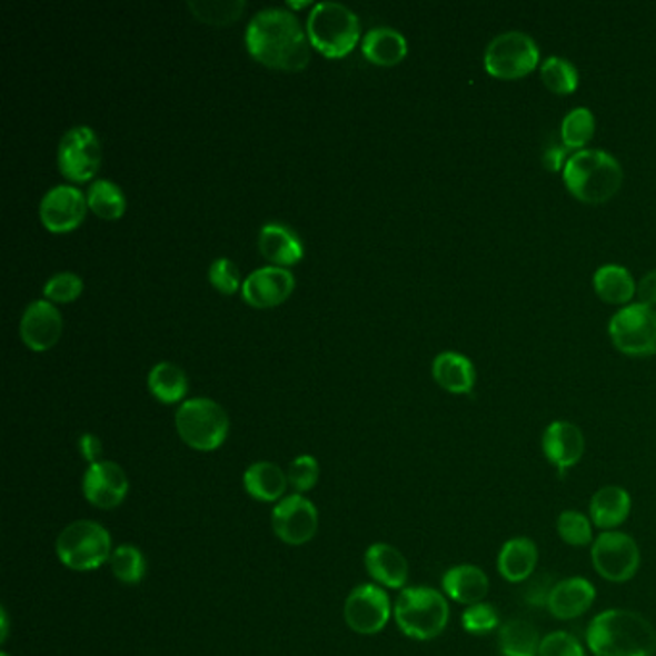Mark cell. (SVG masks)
Returning a JSON list of instances; mask_svg holds the SVG:
<instances>
[{
	"instance_id": "obj_1",
	"label": "cell",
	"mask_w": 656,
	"mask_h": 656,
	"mask_svg": "<svg viewBox=\"0 0 656 656\" xmlns=\"http://www.w3.org/2000/svg\"><path fill=\"white\" fill-rule=\"evenodd\" d=\"M250 54L279 70H300L310 60L307 33L286 8H265L250 18L245 33Z\"/></svg>"
},
{
	"instance_id": "obj_2",
	"label": "cell",
	"mask_w": 656,
	"mask_h": 656,
	"mask_svg": "<svg viewBox=\"0 0 656 656\" xmlns=\"http://www.w3.org/2000/svg\"><path fill=\"white\" fill-rule=\"evenodd\" d=\"M587 647L595 656H655L656 629L645 616L626 608L597 614L587 628Z\"/></svg>"
},
{
	"instance_id": "obj_3",
	"label": "cell",
	"mask_w": 656,
	"mask_h": 656,
	"mask_svg": "<svg viewBox=\"0 0 656 656\" xmlns=\"http://www.w3.org/2000/svg\"><path fill=\"white\" fill-rule=\"evenodd\" d=\"M564 183L576 199L603 205L620 191L624 170L616 158L603 149L576 150L564 165Z\"/></svg>"
},
{
	"instance_id": "obj_4",
	"label": "cell",
	"mask_w": 656,
	"mask_h": 656,
	"mask_svg": "<svg viewBox=\"0 0 656 656\" xmlns=\"http://www.w3.org/2000/svg\"><path fill=\"white\" fill-rule=\"evenodd\" d=\"M400 632L416 642H431L449 624V603L431 587L402 589L392 608Z\"/></svg>"
},
{
	"instance_id": "obj_5",
	"label": "cell",
	"mask_w": 656,
	"mask_h": 656,
	"mask_svg": "<svg viewBox=\"0 0 656 656\" xmlns=\"http://www.w3.org/2000/svg\"><path fill=\"white\" fill-rule=\"evenodd\" d=\"M308 39L326 57L347 54L360 36L358 16L341 2H316L308 14Z\"/></svg>"
},
{
	"instance_id": "obj_6",
	"label": "cell",
	"mask_w": 656,
	"mask_h": 656,
	"mask_svg": "<svg viewBox=\"0 0 656 656\" xmlns=\"http://www.w3.org/2000/svg\"><path fill=\"white\" fill-rule=\"evenodd\" d=\"M112 537L99 521H72L57 539V557L66 568L76 571H91L112 557Z\"/></svg>"
},
{
	"instance_id": "obj_7",
	"label": "cell",
	"mask_w": 656,
	"mask_h": 656,
	"mask_svg": "<svg viewBox=\"0 0 656 656\" xmlns=\"http://www.w3.org/2000/svg\"><path fill=\"white\" fill-rule=\"evenodd\" d=\"M176 428L186 445L195 450H216L229 431L228 413L207 397L189 399L176 413Z\"/></svg>"
},
{
	"instance_id": "obj_8",
	"label": "cell",
	"mask_w": 656,
	"mask_h": 656,
	"mask_svg": "<svg viewBox=\"0 0 656 656\" xmlns=\"http://www.w3.org/2000/svg\"><path fill=\"white\" fill-rule=\"evenodd\" d=\"M539 64V47L524 31H507L487 44L484 66L499 79H520Z\"/></svg>"
},
{
	"instance_id": "obj_9",
	"label": "cell",
	"mask_w": 656,
	"mask_h": 656,
	"mask_svg": "<svg viewBox=\"0 0 656 656\" xmlns=\"http://www.w3.org/2000/svg\"><path fill=\"white\" fill-rule=\"evenodd\" d=\"M608 334L614 347L628 357L656 355V310L629 305L610 318Z\"/></svg>"
},
{
	"instance_id": "obj_10",
	"label": "cell",
	"mask_w": 656,
	"mask_h": 656,
	"mask_svg": "<svg viewBox=\"0 0 656 656\" xmlns=\"http://www.w3.org/2000/svg\"><path fill=\"white\" fill-rule=\"evenodd\" d=\"M592 560L600 578L626 584L642 566V550L634 537L624 531H603L593 541Z\"/></svg>"
},
{
	"instance_id": "obj_11",
	"label": "cell",
	"mask_w": 656,
	"mask_h": 656,
	"mask_svg": "<svg viewBox=\"0 0 656 656\" xmlns=\"http://www.w3.org/2000/svg\"><path fill=\"white\" fill-rule=\"evenodd\" d=\"M102 149L97 133L89 126L66 131L58 143V168L72 181H87L99 170Z\"/></svg>"
},
{
	"instance_id": "obj_12",
	"label": "cell",
	"mask_w": 656,
	"mask_h": 656,
	"mask_svg": "<svg viewBox=\"0 0 656 656\" xmlns=\"http://www.w3.org/2000/svg\"><path fill=\"white\" fill-rule=\"evenodd\" d=\"M391 600L379 585H358L345 600V622L357 634H379L391 618Z\"/></svg>"
},
{
	"instance_id": "obj_13",
	"label": "cell",
	"mask_w": 656,
	"mask_h": 656,
	"mask_svg": "<svg viewBox=\"0 0 656 656\" xmlns=\"http://www.w3.org/2000/svg\"><path fill=\"white\" fill-rule=\"evenodd\" d=\"M271 526L281 541L300 547L318 531V510L307 497L291 495L279 500L274 508Z\"/></svg>"
},
{
	"instance_id": "obj_14",
	"label": "cell",
	"mask_w": 656,
	"mask_h": 656,
	"mask_svg": "<svg viewBox=\"0 0 656 656\" xmlns=\"http://www.w3.org/2000/svg\"><path fill=\"white\" fill-rule=\"evenodd\" d=\"M129 491V479L120 464L99 460L89 464L83 476V495L97 508L120 507Z\"/></svg>"
},
{
	"instance_id": "obj_15",
	"label": "cell",
	"mask_w": 656,
	"mask_h": 656,
	"mask_svg": "<svg viewBox=\"0 0 656 656\" xmlns=\"http://www.w3.org/2000/svg\"><path fill=\"white\" fill-rule=\"evenodd\" d=\"M87 197L76 186L50 187L41 199L39 215L44 228L54 233H64L78 228L86 218Z\"/></svg>"
},
{
	"instance_id": "obj_16",
	"label": "cell",
	"mask_w": 656,
	"mask_h": 656,
	"mask_svg": "<svg viewBox=\"0 0 656 656\" xmlns=\"http://www.w3.org/2000/svg\"><path fill=\"white\" fill-rule=\"evenodd\" d=\"M295 278L284 266H262L247 276L241 286L243 299L250 307H276L291 295Z\"/></svg>"
},
{
	"instance_id": "obj_17",
	"label": "cell",
	"mask_w": 656,
	"mask_h": 656,
	"mask_svg": "<svg viewBox=\"0 0 656 656\" xmlns=\"http://www.w3.org/2000/svg\"><path fill=\"white\" fill-rule=\"evenodd\" d=\"M543 455L557 470L566 471L582 460L585 453V437L582 429L571 421L557 420L543 431Z\"/></svg>"
},
{
	"instance_id": "obj_18",
	"label": "cell",
	"mask_w": 656,
	"mask_h": 656,
	"mask_svg": "<svg viewBox=\"0 0 656 656\" xmlns=\"http://www.w3.org/2000/svg\"><path fill=\"white\" fill-rule=\"evenodd\" d=\"M20 334L28 347L47 350L58 341L62 334V315L49 300H33L23 310Z\"/></svg>"
},
{
	"instance_id": "obj_19",
	"label": "cell",
	"mask_w": 656,
	"mask_h": 656,
	"mask_svg": "<svg viewBox=\"0 0 656 656\" xmlns=\"http://www.w3.org/2000/svg\"><path fill=\"white\" fill-rule=\"evenodd\" d=\"M597 597L595 585L589 579L574 578L560 579L550 593L549 613L558 620H574L593 607Z\"/></svg>"
},
{
	"instance_id": "obj_20",
	"label": "cell",
	"mask_w": 656,
	"mask_h": 656,
	"mask_svg": "<svg viewBox=\"0 0 656 656\" xmlns=\"http://www.w3.org/2000/svg\"><path fill=\"white\" fill-rule=\"evenodd\" d=\"M258 249L262 257L279 265H295L302 258V241L299 233L281 221H268L258 233Z\"/></svg>"
},
{
	"instance_id": "obj_21",
	"label": "cell",
	"mask_w": 656,
	"mask_h": 656,
	"mask_svg": "<svg viewBox=\"0 0 656 656\" xmlns=\"http://www.w3.org/2000/svg\"><path fill=\"white\" fill-rule=\"evenodd\" d=\"M366 570L379 585L389 589L405 587L408 579V563L397 547L387 543H374L365 555Z\"/></svg>"
},
{
	"instance_id": "obj_22",
	"label": "cell",
	"mask_w": 656,
	"mask_h": 656,
	"mask_svg": "<svg viewBox=\"0 0 656 656\" xmlns=\"http://www.w3.org/2000/svg\"><path fill=\"white\" fill-rule=\"evenodd\" d=\"M443 592L447 593L449 599L471 607L486 600L489 578L486 571L474 564H460L443 576Z\"/></svg>"
},
{
	"instance_id": "obj_23",
	"label": "cell",
	"mask_w": 656,
	"mask_h": 656,
	"mask_svg": "<svg viewBox=\"0 0 656 656\" xmlns=\"http://www.w3.org/2000/svg\"><path fill=\"white\" fill-rule=\"evenodd\" d=\"M539 560L537 545L529 537H514L500 547L497 570L508 584H526Z\"/></svg>"
},
{
	"instance_id": "obj_24",
	"label": "cell",
	"mask_w": 656,
	"mask_h": 656,
	"mask_svg": "<svg viewBox=\"0 0 656 656\" xmlns=\"http://www.w3.org/2000/svg\"><path fill=\"white\" fill-rule=\"evenodd\" d=\"M629 513H632V497L624 487H600L589 503V518L593 526H597L603 531H614L628 520Z\"/></svg>"
},
{
	"instance_id": "obj_25",
	"label": "cell",
	"mask_w": 656,
	"mask_h": 656,
	"mask_svg": "<svg viewBox=\"0 0 656 656\" xmlns=\"http://www.w3.org/2000/svg\"><path fill=\"white\" fill-rule=\"evenodd\" d=\"M431 371H434V378L443 389L457 392V395L470 392L476 386V368L471 365L470 358L464 357V355L455 352V350L439 352L434 358Z\"/></svg>"
},
{
	"instance_id": "obj_26",
	"label": "cell",
	"mask_w": 656,
	"mask_h": 656,
	"mask_svg": "<svg viewBox=\"0 0 656 656\" xmlns=\"http://www.w3.org/2000/svg\"><path fill=\"white\" fill-rule=\"evenodd\" d=\"M243 486L245 491L249 493L252 499L276 503L286 495L289 479L278 464L255 463L245 471Z\"/></svg>"
},
{
	"instance_id": "obj_27",
	"label": "cell",
	"mask_w": 656,
	"mask_h": 656,
	"mask_svg": "<svg viewBox=\"0 0 656 656\" xmlns=\"http://www.w3.org/2000/svg\"><path fill=\"white\" fill-rule=\"evenodd\" d=\"M362 52L374 64H397L407 57V39L397 29L386 28V26L374 28L362 39Z\"/></svg>"
},
{
	"instance_id": "obj_28",
	"label": "cell",
	"mask_w": 656,
	"mask_h": 656,
	"mask_svg": "<svg viewBox=\"0 0 656 656\" xmlns=\"http://www.w3.org/2000/svg\"><path fill=\"white\" fill-rule=\"evenodd\" d=\"M593 287L600 299L608 305H626L632 297H635L634 276L624 266L607 265L600 266L593 276Z\"/></svg>"
},
{
	"instance_id": "obj_29",
	"label": "cell",
	"mask_w": 656,
	"mask_h": 656,
	"mask_svg": "<svg viewBox=\"0 0 656 656\" xmlns=\"http://www.w3.org/2000/svg\"><path fill=\"white\" fill-rule=\"evenodd\" d=\"M543 637L534 624L514 618L499 628V650L503 656H539Z\"/></svg>"
},
{
	"instance_id": "obj_30",
	"label": "cell",
	"mask_w": 656,
	"mask_h": 656,
	"mask_svg": "<svg viewBox=\"0 0 656 656\" xmlns=\"http://www.w3.org/2000/svg\"><path fill=\"white\" fill-rule=\"evenodd\" d=\"M149 391L157 397L160 402H178L183 399L187 392V376L186 371L181 370L178 365L173 362H158L152 366L149 371Z\"/></svg>"
},
{
	"instance_id": "obj_31",
	"label": "cell",
	"mask_w": 656,
	"mask_h": 656,
	"mask_svg": "<svg viewBox=\"0 0 656 656\" xmlns=\"http://www.w3.org/2000/svg\"><path fill=\"white\" fill-rule=\"evenodd\" d=\"M87 207L105 220H116L126 210V195L110 179H95L87 189Z\"/></svg>"
},
{
	"instance_id": "obj_32",
	"label": "cell",
	"mask_w": 656,
	"mask_h": 656,
	"mask_svg": "<svg viewBox=\"0 0 656 656\" xmlns=\"http://www.w3.org/2000/svg\"><path fill=\"white\" fill-rule=\"evenodd\" d=\"M595 136V116L589 108L579 107L564 116L560 141L568 150H582Z\"/></svg>"
},
{
	"instance_id": "obj_33",
	"label": "cell",
	"mask_w": 656,
	"mask_h": 656,
	"mask_svg": "<svg viewBox=\"0 0 656 656\" xmlns=\"http://www.w3.org/2000/svg\"><path fill=\"white\" fill-rule=\"evenodd\" d=\"M541 79L555 95H570L578 89L579 72L568 58L549 57L541 62Z\"/></svg>"
},
{
	"instance_id": "obj_34",
	"label": "cell",
	"mask_w": 656,
	"mask_h": 656,
	"mask_svg": "<svg viewBox=\"0 0 656 656\" xmlns=\"http://www.w3.org/2000/svg\"><path fill=\"white\" fill-rule=\"evenodd\" d=\"M110 568L118 582L136 585L147 574V560H145L143 553L133 545H120V547H116L112 557H110Z\"/></svg>"
},
{
	"instance_id": "obj_35",
	"label": "cell",
	"mask_w": 656,
	"mask_h": 656,
	"mask_svg": "<svg viewBox=\"0 0 656 656\" xmlns=\"http://www.w3.org/2000/svg\"><path fill=\"white\" fill-rule=\"evenodd\" d=\"M191 12L208 23H229L243 14L245 0H189Z\"/></svg>"
},
{
	"instance_id": "obj_36",
	"label": "cell",
	"mask_w": 656,
	"mask_h": 656,
	"mask_svg": "<svg viewBox=\"0 0 656 656\" xmlns=\"http://www.w3.org/2000/svg\"><path fill=\"white\" fill-rule=\"evenodd\" d=\"M558 537L570 547H589L593 543V521L578 510H564L557 520Z\"/></svg>"
},
{
	"instance_id": "obj_37",
	"label": "cell",
	"mask_w": 656,
	"mask_h": 656,
	"mask_svg": "<svg viewBox=\"0 0 656 656\" xmlns=\"http://www.w3.org/2000/svg\"><path fill=\"white\" fill-rule=\"evenodd\" d=\"M287 479L297 495L310 491V489H315L318 479H320V464L310 455H300L289 466Z\"/></svg>"
},
{
	"instance_id": "obj_38",
	"label": "cell",
	"mask_w": 656,
	"mask_h": 656,
	"mask_svg": "<svg viewBox=\"0 0 656 656\" xmlns=\"http://www.w3.org/2000/svg\"><path fill=\"white\" fill-rule=\"evenodd\" d=\"M463 628L471 635L491 634L499 628V613L489 603H478L466 608L463 614Z\"/></svg>"
},
{
	"instance_id": "obj_39",
	"label": "cell",
	"mask_w": 656,
	"mask_h": 656,
	"mask_svg": "<svg viewBox=\"0 0 656 656\" xmlns=\"http://www.w3.org/2000/svg\"><path fill=\"white\" fill-rule=\"evenodd\" d=\"M44 297L54 302H70L83 291V281L73 271H58L44 284Z\"/></svg>"
},
{
	"instance_id": "obj_40",
	"label": "cell",
	"mask_w": 656,
	"mask_h": 656,
	"mask_svg": "<svg viewBox=\"0 0 656 656\" xmlns=\"http://www.w3.org/2000/svg\"><path fill=\"white\" fill-rule=\"evenodd\" d=\"M539 656H585L582 643L568 632H553L543 637Z\"/></svg>"
},
{
	"instance_id": "obj_41",
	"label": "cell",
	"mask_w": 656,
	"mask_h": 656,
	"mask_svg": "<svg viewBox=\"0 0 656 656\" xmlns=\"http://www.w3.org/2000/svg\"><path fill=\"white\" fill-rule=\"evenodd\" d=\"M208 278H210V284L218 291L226 292V295L236 292L241 286L239 270L229 258H216L215 262L210 265V270H208Z\"/></svg>"
},
{
	"instance_id": "obj_42",
	"label": "cell",
	"mask_w": 656,
	"mask_h": 656,
	"mask_svg": "<svg viewBox=\"0 0 656 656\" xmlns=\"http://www.w3.org/2000/svg\"><path fill=\"white\" fill-rule=\"evenodd\" d=\"M555 578L550 574H534L531 578L524 584L521 597L535 608H545L549 605L550 593L555 589Z\"/></svg>"
},
{
	"instance_id": "obj_43",
	"label": "cell",
	"mask_w": 656,
	"mask_h": 656,
	"mask_svg": "<svg viewBox=\"0 0 656 656\" xmlns=\"http://www.w3.org/2000/svg\"><path fill=\"white\" fill-rule=\"evenodd\" d=\"M566 152H568V149L564 147L560 137L558 139L557 137H550L549 141L545 143V149H543V166L550 171H558L560 168L564 170Z\"/></svg>"
},
{
	"instance_id": "obj_44",
	"label": "cell",
	"mask_w": 656,
	"mask_h": 656,
	"mask_svg": "<svg viewBox=\"0 0 656 656\" xmlns=\"http://www.w3.org/2000/svg\"><path fill=\"white\" fill-rule=\"evenodd\" d=\"M635 295L639 299V305L643 307H655L656 305V270H650L649 274L643 276L639 286L635 289Z\"/></svg>"
},
{
	"instance_id": "obj_45",
	"label": "cell",
	"mask_w": 656,
	"mask_h": 656,
	"mask_svg": "<svg viewBox=\"0 0 656 656\" xmlns=\"http://www.w3.org/2000/svg\"><path fill=\"white\" fill-rule=\"evenodd\" d=\"M79 450H81V455H83L87 463H99L100 455H102V443L93 434H86L79 439Z\"/></svg>"
},
{
	"instance_id": "obj_46",
	"label": "cell",
	"mask_w": 656,
	"mask_h": 656,
	"mask_svg": "<svg viewBox=\"0 0 656 656\" xmlns=\"http://www.w3.org/2000/svg\"><path fill=\"white\" fill-rule=\"evenodd\" d=\"M8 618L7 613H2V642H7Z\"/></svg>"
},
{
	"instance_id": "obj_47",
	"label": "cell",
	"mask_w": 656,
	"mask_h": 656,
	"mask_svg": "<svg viewBox=\"0 0 656 656\" xmlns=\"http://www.w3.org/2000/svg\"><path fill=\"white\" fill-rule=\"evenodd\" d=\"M287 4H289V7H291V8H305V7H308V4H310V2H292V0H289V2H287Z\"/></svg>"
},
{
	"instance_id": "obj_48",
	"label": "cell",
	"mask_w": 656,
	"mask_h": 656,
	"mask_svg": "<svg viewBox=\"0 0 656 656\" xmlns=\"http://www.w3.org/2000/svg\"><path fill=\"white\" fill-rule=\"evenodd\" d=\"M0 656H10V655H8V653H2V655H0Z\"/></svg>"
}]
</instances>
